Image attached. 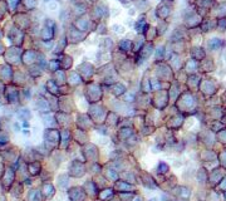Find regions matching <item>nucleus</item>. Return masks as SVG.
Listing matches in <instances>:
<instances>
[{"mask_svg":"<svg viewBox=\"0 0 226 201\" xmlns=\"http://www.w3.org/2000/svg\"><path fill=\"white\" fill-rule=\"evenodd\" d=\"M202 89H204V92H205L206 94H212V93L216 92V86H215V83H214L211 79H207V81L204 83Z\"/></svg>","mask_w":226,"mask_h":201,"instance_id":"nucleus-1","label":"nucleus"},{"mask_svg":"<svg viewBox=\"0 0 226 201\" xmlns=\"http://www.w3.org/2000/svg\"><path fill=\"white\" fill-rule=\"evenodd\" d=\"M192 55H193V58H196V60H200V59H202L205 57V52H204L202 48H193Z\"/></svg>","mask_w":226,"mask_h":201,"instance_id":"nucleus-2","label":"nucleus"},{"mask_svg":"<svg viewBox=\"0 0 226 201\" xmlns=\"http://www.w3.org/2000/svg\"><path fill=\"white\" fill-rule=\"evenodd\" d=\"M209 45H210V48H211L212 50H216V49H219V48L222 45V40L219 39V38H214V39L210 40Z\"/></svg>","mask_w":226,"mask_h":201,"instance_id":"nucleus-3","label":"nucleus"},{"mask_svg":"<svg viewBox=\"0 0 226 201\" xmlns=\"http://www.w3.org/2000/svg\"><path fill=\"white\" fill-rule=\"evenodd\" d=\"M221 31H225L226 30V19L225 18H221V19H219V21H217V25H216Z\"/></svg>","mask_w":226,"mask_h":201,"instance_id":"nucleus-4","label":"nucleus"},{"mask_svg":"<svg viewBox=\"0 0 226 201\" xmlns=\"http://www.w3.org/2000/svg\"><path fill=\"white\" fill-rule=\"evenodd\" d=\"M204 7H206V8H210L212 4H214V0H204Z\"/></svg>","mask_w":226,"mask_h":201,"instance_id":"nucleus-5","label":"nucleus"},{"mask_svg":"<svg viewBox=\"0 0 226 201\" xmlns=\"http://www.w3.org/2000/svg\"><path fill=\"white\" fill-rule=\"evenodd\" d=\"M49 8H50L52 10H54V9H57V4H55V3H52V4H49Z\"/></svg>","mask_w":226,"mask_h":201,"instance_id":"nucleus-6","label":"nucleus"},{"mask_svg":"<svg viewBox=\"0 0 226 201\" xmlns=\"http://www.w3.org/2000/svg\"><path fill=\"white\" fill-rule=\"evenodd\" d=\"M45 2H49V0H45Z\"/></svg>","mask_w":226,"mask_h":201,"instance_id":"nucleus-7","label":"nucleus"},{"mask_svg":"<svg viewBox=\"0 0 226 201\" xmlns=\"http://www.w3.org/2000/svg\"><path fill=\"white\" fill-rule=\"evenodd\" d=\"M171 2H172V0H171Z\"/></svg>","mask_w":226,"mask_h":201,"instance_id":"nucleus-8","label":"nucleus"}]
</instances>
